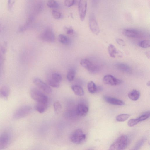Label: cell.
Instances as JSON below:
<instances>
[{
	"mask_svg": "<svg viewBox=\"0 0 150 150\" xmlns=\"http://www.w3.org/2000/svg\"><path fill=\"white\" fill-rule=\"evenodd\" d=\"M128 138L125 135H122L118 137L110 146L109 150H123L126 148L128 144Z\"/></svg>",
	"mask_w": 150,
	"mask_h": 150,
	"instance_id": "obj_1",
	"label": "cell"
},
{
	"mask_svg": "<svg viewBox=\"0 0 150 150\" xmlns=\"http://www.w3.org/2000/svg\"><path fill=\"white\" fill-rule=\"evenodd\" d=\"M30 93L31 98L37 102L48 103L47 97L37 88H32L30 90Z\"/></svg>",
	"mask_w": 150,
	"mask_h": 150,
	"instance_id": "obj_2",
	"label": "cell"
},
{
	"mask_svg": "<svg viewBox=\"0 0 150 150\" xmlns=\"http://www.w3.org/2000/svg\"><path fill=\"white\" fill-rule=\"evenodd\" d=\"M86 138V135L81 129H77L74 130L70 137L71 141L76 144H80L83 142Z\"/></svg>",
	"mask_w": 150,
	"mask_h": 150,
	"instance_id": "obj_3",
	"label": "cell"
},
{
	"mask_svg": "<svg viewBox=\"0 0 150 150\" xmlns=\"http://www.w3.org/2000/svg\"><path fill=\"white\" fill-rule=\"evenodd\" d=\"M32 109V108L29 106H22L14 112L13 115V117L16 119H19L24 117L30 112Z\"/></svg>",
	"mask_w": 150,
	"mask_h": 150,
	"instance_id": "obj_4",
	"label": "cell"
},
{
	"mask_svg": "<svg viewBox=\"0 0 150 150\" xmlns=\"http://www.w3.org/2000/svg\"><path fill=\"white\" fill-rule=\"evenodd\" d=\"M80 63L83 67L91 73H96L99 71V67L93 64L87 59H81Z\"/></svg>",
	"mask_w": 150,
	"mask_h": 150,
	"instance_id": "obj_5",
	"label": "cell"
},
{
	"mask_svg": "<svg viewBox=\"0 0 150 150\" xmlns=\"http://www.w3.org/2000/svg\"><path fill=\"white\" fill-rule=\"evenodd\" d=\"M89 25L90 29L93 33L98 35L100 32V29L94 14L91 13L89 18Z\"/></svg>",
	"mask_w": 150,
	"mask_h": 150,
	"instance_id": "obj_6",
	"label": "cell"
},
{
	"mask_svg": "<svg viewBox=\"0 0 150 150\" xmlns=\"http://www.w3.org/2000/svg\"><path fill=\"white\" fill-rule=\"evenodd\" d=\"M11 137L8 132H5L0 135V149L7 147L11 142Z\"/></svg>",
	"mask_w": 150,
	"mask_h": 150,
	"instance_id": "obj_7",
	"label": "cell"
},
{
	"mask_svg": "<svg viewBox=\"0 0 150 150\" xmlns=\"http://www.w3.org/2000/svg\"><path fill=\"white\" fill-rule=\"evenodd\" d=\"M42 40L49 42H54L55 39L54 34L53 31L50 28L46 29L40 36Z\"/></svg>",
	"mask_w": 150,
	"mask_h": 150,
	"instance_id": "obj_8",
	"label": "cell"
},
{
	"mask_svg": "<svg viewBox=\"0 0 150 150\" xmlns=\"http://www.w3.org/2000/svg\"><path fill=\"white\" fill-rule=\"evenodd\" d=\"M87 0H79L78 10L81 20L83 21L85 18L87 11Z\"/></svg>",
	"mask_w": 150,
	"mask_h": 150,
	"instance_id": "obj_9",
	"label": "cell"
},
{
	"mask_svg": "<svg viewBox=\"0 0 150 150\" xmlns=\"http://www.w3.org/2000/svg\"><path fill=\"white\" fill-rule=\"evenodd\" d=\"M34 83L40 89L47 94L51 93L52 90L50 86L38 78H35L33 79Z\"/></svg>",
	"mask_w": 150,
	"mask_h": 150,
	"instance_id": "obj_10",
	"label": "cell"
},
{
	"mask_svg": "<svg viewBox=\"0 0 150 150\" xmlns=\"http://www.w3.org/2000/svg\"><path fill=\"white\" fill-rule=\"evenodd\" d=\"M103 81L105 84L111 86L120 85L122 82V80L117 79L111 75L105 76L103 78Z\"/></svg>",
	"mask_w": 150,
	"mask_h": 150,
	"instance_id": "obj_11",
	"label": "cell"
},
{
	"mask_svg": "<svg viewBox=\"0 0 150 150\" xmlns=\"http://www.w3.org/2000/svg\"><path fill=\"white\" fill-rule=\"evenodd\" d=\"M89 110L88 106L85 104L81 103L78 104L76 108L77 113L80 116H84L88 113Z\"/></svg>",
	"mask_w": 150,
	"mask_h": 150,
	"instance_id": "obj_12",
	"label": "cell"
},
{
	"mask_svg": "<svg viewBox=\"0 0 150 150\" xmlns=\"http://www.w3.org/2000/svg\"><path fill=\"white\" fill-rule=\"evenodd\" d=\"M122 33L125 36L132 38L138 37L141 34L140 31L133 29H124L122 31Z\"/></svg>",
	"mask_w": 150,
	"mask_h": 150,
	"instance_id": "obj_13",
	"label": "cell"
},
{
	"mask_svg": "<svg viewBox=\"0 0 150 150\" xmlns=\"http://www.w3.org/2000/svg\"><path fill=\"white\" fill-rule=\"evenodd\" d=\"M103 99L106 102L112 105L121 106L125 104L122 100L111 97L105 96L103 97Z\"/></svg>",
	"mask_w": 150,
	"mask_h": 150,
	"instance_id": "obj_14",
	"label": "cell"
},
{
	"mask_svg": "<svg viewBox=\"0 0 150 150\" xmlns=\"http://www.w3.org/2000/svg\"><path fill=\"white\" fill-rule=\"evenodd\" d=\"M116 68L120 71L128 74L132 73V69L128 65L122 63H118L116 64Z\"/></svg>",
	"mask_w": 150,
	"mask_h": 150,
	"instance_id": "obj_15",
	"label": "cell"
},
{
	"mask_svg": "<svg viewBox=\"0 0 150 150\" xmlns=\"http://www.w3.org/2000/svg\"><path fill=\"white\" fill-rule=\"evenodd\" d=\"M33 21L32 17L29 16L27 19L25 24L19 27L18 31L20 32H23L26 30L31 25Z\"/></svg>",
	"mask_w": 150,
	"mask_h": 150,
	"instance_id": "obj_16",
	"label": "cell"
},
{
	"mask_svg": "<svg viewBox=\"0 0 150 150\" xmlns=\"http://www.w3.org/2000/svg\"><path fill=\"white\" fill-rule=\"evenodd\" d=\"M9 93V89L8 86H4L0 87V98L7 99Z\"/></svg>",
	"mask_w": 150,
	"mask_h": 150,
	"instance_id": "obj_17",
	"label": "cell"
},
{
	"mask_svg": "<svg viewBox=\"0 0 150 150\" xmlns=\"http://www.w3.org/2000/svg\"><path fill=\"white\" fill-rule=\"evenodd\" d=\"M47 103L37 102L35 108L39 113H42L44 112L47 108Z\"/></svg>",
	"mask_w": 150,
	"mask_h": 150,
	"instance_id": "obj_18",
	"label": "cell"
},
{
	"mask_svg": "<svg viewBox=\"0 0 150 150\" xmlns=\"http://www.w3.org/2000/svg\"><path fill=\"white\" fill-rule=\"evenodd\" d=\"M71 89L76 95L78 96H82L84 92L82 87L79 85H74L72 86Z\"/></svg>",
	"mask_w": 150,
	"mask_h": 150,
	"instance_id": "obj_19",
	"label": "cell"
},
{
	"mask_svg": "<svg viewBox=\"0 0 150 150\" xmlns=\"http://www.w3.org/2000/svg\"><path fill=\"white\" fill-rule=\"evenodd\" d=\"M140 96L139 92L135 89H133L130 91L128 94L129 98L131 100L136 101L139 98Z\"/></svg>",
	"mask_w": 150,
	"mask_h": 150,
	"instance_id": "obj_20",
	"label": "cell"
},
{
	"mask_svg": "<svg viewBox=\"0 0 150 150\" xmlns=\"http://www.w3.org/2000/svg\"><path fill=\"white\" fill-rule=\"evenodd\" d=\"M58 39L59 42L65 45H68L70 42L69 38L63 34H59L58 36Z\"/></svg>",
	"mask_w": 150,
	"mask_h": 150,
	"instance_id": "obj_21",
	"label": "cell"
},
{
	"mask_svg": "<svg viewBox=\"0 0 150 150\" xmlns=\"http://www.w3.org/2000/svg\"><path fill=\"white\" fill-rule=\"evenodd\" d=\"M87 89L88 92L91 94L97 92V86L92 81H90L88 83Z\"/></svg>",
	"mask_w": 150,
	"mask_h": 150,
	"instance_id": "obj_22",
	"label": "cell"
},
{
	"mask_svg": "<svg viewBox=\"0 0 150 150\" xmlns=\"http://www.w3.org/2000/svg\"><path fill=\"white\" fill-rule=\"evenodd\" d=\"M108 52L110 56L115 58L116 57L117 51L115 47L112 44H110L108 47Z\"/></svg>",
	"mask_w": 150,
	"mask_h": 150,
	"instance_id": "obj_23",
	"label": "cell"
},
{
	"mask_svg": "<svg viewBox=\"0 0 150 150\" xmlns=\"http://www.w3.org/2000/svg\"><path fill=\"white\" fill-rule=\"evenodd\" d=\"M76 74L75 70L71 69L68 71L67 74V79L69 82L72 81L74 79Z\"/></svg>",
	"mask_w": 150,
	"mask_h": 150,
	"instance_id": "obj_24",
	"label": "cell"
},
{
	"mask_svg": "<svg viewBox=\"0 0 150 150\" xmlns=\"http://www.w3.org/2000/svg\"><path fill=\"white\" fill-rule=\"evenodd\" d=\"M130 115L127 114H122L117 115L116 118V120L119 122H123L128 119Z\"/></svg>",
	"mask_w": 150,
	"mask_h": 150,
	"instance_id": "obj_25",
	"label": "cell"
},
{
	"mask_svg": "<svg viewBox=\"0 0 150 150\" xmlns=\"http://www.w3.org/2000/svg\"><path fill=\"white\" fill-rule=\"evenodd\" d=\"M53 106L55 113L57 114H59L62 109V105L58 101L55 102L54 103Z\"/></svg>",
	"mask_w": 150,
	"mask_h": 150,
	"instance_id": "obj_26",
	"label": "cell"
},
{
	"mask_svg": "<svg viewBox=\"0 0 150 150\" xmlns=\"http://www.w3.org/2000/svg\"><path fill=\"white\" fill-rule=\"evenodd\" d=\"M51 79L57 83H60L62 80V77L60 74L55 73L52 74Z\"/></svg>",
	"mask_w": 150,
	"mask_h": 150,
	"instance_id": "obj_27",
	"label": "cell"
},
{
	"mask_svg": "<svg viewBox=\"0 0 150 150\" xmlns=\"http://www.w3.org/2000/svg\"><path fill=\"white\" fill-rule=\"evenodd\" d=\"M146 140V138L145 137H143L139 140L136 144L133 149L138 150L142 147Z\"/></svg>",
	"mask_w": 150,
	"mask_h": 150,
	"instance_id": "obj_28",
	"label": "cell"
},
{
	"mask_svg": "<svg viewBox=\"0 0 150 150\" xmlns=\"http://www.w3.org/2000/svg\"><path fill=\"white\" fill-rule=\"evenodd\" d=\"M47 6L50 8H56L58 7V4L54 0H48L47 2Z\"/></svg>",
	"mask_w": 150,
	"mask_h": 150,
	"instance_id": "obj_29",
	"label": "cell"
},
{
	"mask_svg": "<svg viewBox=\"0 0 150 150\" xmlns=\"http://www.w3.org/2000/svg\"><path fill=\"white\" fill-rule=\"evenodd\" d=\"M139 45L143 48H147L150 47V42L149 40H144L140 41L138 43Z\"/></svg>",
	"mask_w": 150,
	"mask_h": 150,
	"instance_id": "obj_30",
	"label": "cell"
},
{
	"mask_svg": "<svg viewBox=\"0 0 150 150\" xmlns=\"http://www.w3.org/2000/svg\"><path fill=\"white\" fill-rule=\"evenodd\" d=\"M150 117L149 111H147L143 113L138 118L139 121H142Z\"/></svg>",
	"mask_w": 150,
	"mask_h": 150,
	"instance_id": "obj_31",
	"label": "cell"
},
{
	"mask_svg": "<svg viewBox=\"0 0 150 150\" xmlns=\"http://www.w3.org/2000/svg\"><path fill=\"white\" fill-rule=\"evenodd\" d=\"M63 29L65 33L68 35H72L74 33V30L71 26H64Z\"/></svg>",
	"mask_w": 150,
	"mask_h": 150,
	"instance_id": "obj_32",
	"label": "cell"
},
{
	"mask_svg": "<svg viewBox=\"0 0 150 150\" xmlns=\"http://www.w3.org/2000/svg\"><path fill=\"white\" fill-rule=\"evenodd\" d=\"M139 122L138 118L137 119H132L129 120L127 123V125L129 127H133L136 125Z\"/></svg>",
	"mask_w": 150,
	"mask_h": 150,
	"instance_id": "obj_33",
	"label": "cell"
},
{
	"mask_svg": "<svg viewBox=\"0 0 150 150\" xmlns=\"http://www.w3.org/2000/svg\"><path fill=\"white\" fill-rule=\"evenodd\" d=\"M47 82L49 85L53 87L58 88L60 86V83L55 81L51 79H49L48 80Z\"/></svg>",
	"mask_w": 150,
	"mask_h": 150,
	"instance_id": "obj_34",
	"label": "cell"
},
{
	"mask_svg": "<svg viewBox=\"0 0 150 150\" xmlns=\"http://www.w3.org/2000/svg\"><path fill=\"white\" fill-rule=\"evenodd\" d=\"M52 13L53 18L55 19H59L61 17V13L56 10H52Z\"/></svg>",
	"mask_w": 150,
	"mask_h": 150,
	"instance_id": "obj_35",
	"label": "cell"
},
{
	"mask_svg": "<svg viewBox=\"0 0 150 150\" xmlns=\"http://www.w3.org/2000/svg\"><path fill=\"white\" fill-rule=\"evenodd\" d=\"M15 1L16 0H8L7 6L9 11H12Z\"/></svg>",
	"mask_w": 150,
	"mask_h": 150,
	"instance_id": "obj_36",
	"label": "cell"
},
{
	"mask_svg": "<svg viewBox=\"0 0 150 150\" xmlns=\"http://www.w3.org/2000/svg\"><path fill=\"white\" fill-rule=\"evenodd\" d=\"M4 54L1 50V46L0 45V69H2V66L4 62Z\"/></svg>",
	"mask_w": 150,
	"mask_h": 150,
	"instance_id": "obj_37",
	"label": "cell"
},
{
	"mask_svg": "<svg viewBox=\"0 0 150 150\" xmlns=\"http://www.w3.org/2000/svg\"><path fill=\"white\" fill-rule=\"evenodd\" d=\"M75 3V0H64V4L67 7L72 6Z\"/></svg>",
	"mask_w": 150,
	"mask_h": 150,
	"instance_id": "obj_38",
	"label": "cell"
},
{
	"mask_svg": "<svg viewBox=\"0 0 150 150\" xmlns=\"http://www.w3.org/2000/svg\"><path fill=\"white\" fill-rule=\"evenodd\" d=\"M117 43L119 45L124 46L125 45V43L124 41L122 39L117 38L116 39Z\"/></svg>",
	"mask_w": 150,
	"mask_h": 150,
	"instance_id": "obj_39",
	"label": "cell"
},
{
	"mask_svg": "<svg viewBox=\"0 0 150 150\" xmlns=\"http://www.w3.org/2000/svg\"><path fill=\"white\" fill-rule=\"evenodd\" d=\"M42 8V5L41 3H39L37 4L35 7V10L38 12L40 11Z\"/></svg>",
	"mask_w": 150,
	"mask_h": 150,
	"instance_id": "obj_40",
	"label": "cell"
},
{
	"mask_svg": "<svg viewBox=\"0 0 150 150\" xmlns=\"http://www.w3.org/2000/svg\"><path fill=\"white\" fill-rule=\"evenodd\" d=\"M102 90V88L100 86L97 87V92H98L101 91Z\"/></svg>",
	"mask_w": 150,
	"mask_h": 150,
	"instance_id": "obj_41",
	"label": "cell"
},
{
	"mask_svg": "<svg viewBox=\"0 0 150 150\" xmlns=\"http://www.w3.org/2000/svg\"><path fill=\"white\" fill-rule=\"evenodd\" d=\"M146 55L147 56V57L148 58H149L150 53H149V52H146Z\"/></svg>",
	"mask_w": 150,
	"mask_h": 150,
	"instance_id": "obj_42",
	"label": "cell"
},
{
	"mask_svg": "<svg viewBox=\"0 0 150 150\" xmlns=\"http://www.w3.org/2000/svg\"><path fill=\"white\" fill-rule=\"evenodd\" d=\"M147 85L148 86H149L150 85V82L149 81L147 83Z\"/></svg>",
	"mask_w": 150,
	"mask_h": 150,
	"instance_id": "obj_43",
	"label": "cell"
},
{
	"mask_svg": "<svg viewBox=\"0 0 150 150\" xmlns=\"http://www.w3.org/2000/svg\"><path fill=\"white\" fill-rule=\"evenodd\" d=\"M1 31V25L0 22V32Z\"/></svg>",
	"mask_w": 150,
	"mask_h": 150,
	"instance_id": "obj_44",
	"label": "cell"
}]
</instances>
